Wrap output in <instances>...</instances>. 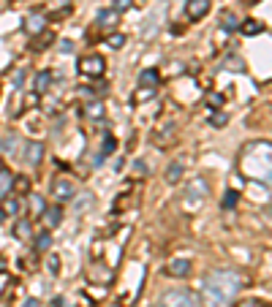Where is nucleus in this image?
Wrapping results in <instances>:
<instances>
[{
	"label": "nucleus",
	"mask_w": 272,
	"mask_h": 307,
	"mask_svg": "<svg viewBox=\"0 0 272 307\" xmlns=\"http://www.w3.org/2000/svg\"><path fill=\"white\" fill-rule=\"evenodd\" d=\"M60 52H63V55H71V52H74V41L63 38V41H60Z\"/></svg>",
	"instance_id": "nucleus-34"
},
{
	"label": "nucleus",
	"mask_w": 272,
	"mask_h": 307,
	"mask_svg": "<svg viewBox=\"0 0 272 307\" xmlns=\"http://www.w3.org/2000/svg\"><path fill=\"white\" fill-rule=\"evenodd\" d=\"M46 269H49V275H57V272H60V258H57V256H49V261H46Z\"/></svg>",
	"instance_id": "nucleus-30"
},
{
	"label": "nucleus",
	"mask_w": 272,
	"mask_h": 307,
	"mask_svg": "<svg viewBox=\"0 0 272 307\" xmlns=\"http://www.w3.org/2000/svg\"><path fill=\"white\" fill-rule=\"evenodd\" d=\"M25 22H28V33H33V36H41L44 33V17L41 14H30Z\"/></svg>",
	"instance_id": "nucleus-16"
},
{
	"label": "nucleus",
	"mask_w": 272,
	"mask_h": 307,
	"mask_svg": "<svg viewBox=\"0 0 272 307\" xmlns=\"http://www.w3.org/2000/svg\"><path fill=\"white\" fill-rule=\"evenodd\" d=\"M49 190H52V198H57V201H71V198L76 196V185L71 182L68 177H55L52 179V185H49Z\"/></svg>",
	"instance_id": "nucleus-4"
},
{
	"label": "nucleus",
	"mask_w": 272,
	"mask_h": 307,
	"mask_svg": "<svg viewBox=\"0 0 272 307\" xmlns=\"http://www.w3.org/2000/svg\"><path fill=\"white\" fill-rule=\"evenodd\" d=\"M158 84H161V73H158V68H147L139 73V87L144 90H155Z\"/></svg>",
	"instance_id": "nucleus-9"
},
{
	"label": "nucleus",
	"mask_w": 272,
	"mask_h": 307,
	"mask_svg": "<svg viewBox=\"0 0 272 307\" xmlns=\"http://www.w3.org/2000/svg\"><path fill=\"white\" fill-rule=\"evenodd\" d=\"M240 307H264V304L258 302V299H248V302H242Z\"/></svg>",
	"instance_id": "nucleus-36"
},
{
	"label": "nucleus",
	"mask_w": 272,
	"mask_h": 307,
	"mask_svg": "<svg viewBox=\"0 0 272 307\" xmlns=\"http://www.w3.org/2000/svg\"><path fill=\"white\" fill-rule=\"evenodd\" d=\"M183 174H185V166H183V163H171L169 171H166V182H169V185H177V182L183 179Z\"/></svg>",
	"instance_id": "nucleus-17"
},
{
	"label": "nucleus",
	"mask_w": 272,
	"mask_h": 307,
	"mask_svg": "<svg viewBox=\"0 0 272 307\" xmlns=\"http://www.w3.org/2000/svg\"><path fill=\"white\" fill-rule=\"evenodd\" d=\"M226 65H231V71H242V60L240 57H229Z\"/></svg>",
	"instance_id": "nucleus-35"
},
{
	"label": "nucleus",
	"mask_w": 272,
	"mask_h": 307,
	"mask_svg": "<svg viewBox=\"0 0 272 307\" xmlns=\"http://www.w3.org/2000/svg\"><path fill=\"white\" fill-rule=\"evenodd\" d=\"M207 190H210V188L202 182V179H194V182H188V185H185V196H188L194 204H199L202 198H207Z\"/></svg>",
	"instance_id": "nucleus-8"
},
{
	"label": "nucleus",
	"mask_w": 272,
	"mask_h": 307,
	"mask_svg": "<svg viewBox=\"0 0 272 307\" xmlns=\"http://www.w3.org/2000/svg\"><path fill=\"white\" fill-rule=\"evenodd\" d=\"M44 220H46L49 226H60V223H63V207H60V204L46 207V210H44Z\"/></svg>",
	"instance_id": "nucleus-14"
},
{
	"label": "nucleus",
	"mask_w": 272,
	"mask_h": 307,
	"mask_svg": "<svg viewBox=\"0 0 272 307\" xmlns=\"http://www.w3.org/2000/svg\"><path fill=\"white\" fill-rule=\"evenodd\" d=\"M242 33V36H258V33H264V25L258 22V19H245V22H240V28H237Z\"/></svg>",
	"instance_id": "nucleus-13"
},
{
	"label": "nucleus",
	"mask_w": 272,
	"mask_h": 307,
	"mask_svg": "<svg viewBox=\"0 0 272 307\" xmlns=\"http://www.w3.org/2000/svg\"><path fill=\"white\" fill-rule=\"evenodd\" d=\"M134 169L139 171V174H147V166H144L142 161H136V163H134Z\"/></svg>",
	"instance_id": "nucleus-38"
},
{
	"label": "nucleus",
	"mask_w": 272,
	"mask_h": 307,
	"mask_svg": "<svg viewBox=\"0 0 272 307\" xmlns=\"http://www.w3.org/2000/svg\"><path fill=\"white\" fill-rule=\"evenodd\" d=\"M240 277L234 272H212L204 280V288H202V296H204V304L207 307H229L234 302L237 291H240Z\"/></svg>",
	"instance_id": "nucleus-1"
},
{
	"label": "nucleus",
	"mask_w": 272,
	"mask_h": 307,
	"mask_svg": "<svg viewBox=\"0 0 272 307\" xmlns=\"http://www.w3.org/2000/svg\"><path fill=\"white\" fill-rule=\"evenodd\" d=\"M221 28H223V30H237V28H240V22H237L234 11H223V14H221Z\"/></svg>",
	"instance_id": "nucleus-20"
},
{
	"label": "nucleus",
	"mask_w": 272,
	"mask_h": 307,
	"mask_svg": "<svg viewBox=\"0 0 272 307\" xmlns=\"http://www.w3.org/2000/svg\"><path fill=\"white\" fill-rule=\"evenodd\" d=\"M0 207H3V212H6V215H17V212H19V201H17L14 196H11V198H6V201L0 204Z\"/></svg>",
	"instance_id": "nucleus-25"
},
{
	"label": "nucleus",
	"mask_w": 272,
	"mask_h": 307,
	"mask_svg": "<svg viewBox=\"0 0 272 307\" xmlns=\"http://www.w3.org/2000/svg\"><path fill=\"white\" fill-rule=\"evenodd\" d=\"M245 3H248V6H253V3H256V0H245Z\"/></svg>",
	"instance_id": "nucleus-42"
},
{
	"label": "nucleus",
	"mask_w": 272,
	"mask_h": 307,
	"mask_svg": "<svg viewBox=\"0 0 272 307\" xmlns=\"http://www.w3.org/2000/svg\"><path fill=\"white\" fill-rule=\"evenodd\" d=\"M22 307H41V302H38V299H28V302H25Z\"/></svg>",
	"instance_id": "nucleus-40"
},
{
	"label": "nucleus",
	"mask_w": 272,
	"mask_h": 307,
	"mask_svg": "<svg viewBox=\"0 0 272 307\" xmlns=\"http://www.w3.org/2000/svg\"><path fill=\"white\" fill-rule=\"evenodd\" d=\"M237 198H240V193L237 190H226V196H223V210H231V207H237Z\"/></svg>",
	"instance_id": "nucleus-26"
},
{
	"label": "nucleus",
	"mask_w": 272,
	"mask_h": 307,
	"mask_svg": "<svg viewBox=\"0 0 272 307\" xmlns=\"http://www.w3.org/2000/svg\"><path fill=\"white\" fill-rule=\"evenodd\" d=\"M104 65H106V60L101 55H84L79 60V71H82L84 76H96V79L104 73Z\"/></svg>",
	"instance_id": "nucleus-5"
},
{
	"label": "nucleus",
	"mask_w": 272,
	"mask_h": 307,
	"mask_svg": "<svg viewBox=\"0 0 272 307\" xmlns=\"http://www.w3.org/2000/svg\"><path fill=\"white\" fill-rule=\"evenodd\" d=\"M240 166H242L245 177L256 179V182H264V185L272 188V144L253 142L250 147H245Z\"/></svg>",
	"instance_id": "nucleus-2"
},
{
	"label": "nucleus",
	"mask_w": 272,
	"mask_h": 307,
	"mask_svg": "<svg viewBox=\"0 0 272 307\" xmlns=\"http://www.w3.org/2000/svg\"><path fill=\"white\" fill-rule=\"evenodd\" d=\"M41 158H44V144L41 142H28V144H25L22 161L28 166H38V163H41Z\"/></svg>",
	"instance_id": "nucleus-7"
},
{
	"label": "nucleus",
	"mask_w": 272,
	"mask_h": 307,
	"mask_svg": "<svg viewBox=\"0 0 272 307\" xmlns=\"http://www.w3.org/2000/svg\"><path fill=\"white\" fill-rule=\"evenodd\" d=\"M44 201H41V196H33L30 198V215H44Z\"/></svg>",
	"instance_id": "nucleus-27"
},
{
	"label": "nucleus",
	"mask_w": 272,
	"mask_h": 307,
	"mask_svg": "<svg viewBox=\"0 0 272 307\" xmlns=\"http://www.w3.org/2000/svg\"><path fill=\"white\" fill-rule=\"evenodd\" d=\"M49 84H52V73L49 71H38L36 79H33V90H36L38 95H44V92L49 90Z\"/></svg>",
	"instance_id": "nucleus-12"
},
{
	"label": "nucleus",
	"mask_w": 272,
	"mask_h": 307,
	"mask_svg": "<svg viewBox=\"0 0 272 307\" xmlns=\"http://www.w3.org/2000/svg\"><path fill=\"white\" fill-rule=\"evenodd\" d=\"M207 112H210V125H215V128L229 123V112H221V109H207Z\"/></svg>",
	"instance_id": "nucleus-18"
},
{
	"label": "nucleus",
	"mask_w": 272,
	"mask_h": 307,
	"mask_svg": "<svg viewBox=\"0 0 272 307\" xmlns=\"http://www.w3.org/2000/svg\"><path fill=\"white\" fill-rule=\"evenodd\" d=\"M87 115H90V117H101V115H104V104H101V101L87 104Z\"/></svg>",
	"instance_id": "nucleus-29"
},
{
	"label": "nucleus",
	"mask_w": 272,
	"mask_h": 307,
	"mask_svg": "<svg viewBox=\"0 0 272 307\" xmlns=\"http://www.w3.org/2000/svg\"><path fill=\"white\" fill-rule=\"evenodd\" d=\"M3 220H6V212H3V207H0V223H3Z\"/></svg>",
	"instance_id": "nucleus-41"
},
{
	"label": "nucleus",
	"mask_w": 272,
	"mask_h": 307,
	"mask_svg": "<svg viewBox=\"0 0 272 307\" xmlns=\"http://www.w3.org/2000/svg\"><path fill=\"white\" fill-rule=\"evenodd\" d=\"M22 82H25V71H17V76H14V87H19Z\"/></svg>",
	"instance_id": "nucleus-37"
},
{
	"label": "nucleus",
	"mask_w": 272,
	"mask_h": 307,
	"mask_svg": "<svg viewBox=\"0 0 272 307\" xmlns=\"http://www.w3.org/2000/svg\"><path fill=\"white\" fill-rule=\"evenodd\" d=\"M112 307H120V304H112Z\"/></svg>",
	"instance_id": "nucleus-43"
},
{
	"label": "nucleus",
	"mask_w": 272,
	"mask_h": 307,
	"mask_svg": "<svg viewBox=\"0 0 272 307\" xmlns=\"http://www.w3.org/2000/svg\"><path fill=\"white\" fill-rule=\"evenodd\" d=\"M11 182H14V174L9 169H0V198L11 190Z\"/></svg>",
	"instance_id": "nucleus-19"
},
{
	"label": "nucleus",
	"mask_w": 272,
	"mask_h": 307,
	"mask_svg": "<svg viewBox=\"0 0 272 307\" xmlns=\"http://www.w3.org/2000/svg\"><path fill=\"white\" fill-rule=\"evenodd\" d=\"M14 237H19V239L30 237V220H19V223L14 226Z\"/></svg>",
	"instance_id": "nucleus-24"
},
{
	"label": "nucleus",
	"mask_w": 272,
	"mask_h": 307,
	"mask_svg": "<svg viewBox=\"0 0 272 307\" xmlns=\"http://www.w3.org/2000/svg\"><path fill=\"white\" fill-rule=\"evenodd\" d=\"M207 104L221 106V104H223V95H221V92H207Z\"/></svg>",
	"instance_id": "nucleus-32"
},
{
	"label": "nucleus",
	"mask_w": 272,
	"mask_h": 307,
	"mask_svg": "<svg viewBox=\"0 0 272 307\" xmlns=\"http://www.w3.org/2000/svg\"><path fill=\"white\" fill-rule=\"evenodd\" d=\"M152 95H155V90H144V87H139L136 101H147V98H152Z\"/></svg>",
	"instance_id": "nucleus-33"
},
{
	"label": "nucleus",
	"mask_w": 272,
	"mask_h": 307,
	"mask_svg": "<svg viewBox=\"0 0 272 307\" xmlns=\"http://www.w3.org/2000/svg\"><path fill=\"white\" fill-rule=\"evenodd\" d=\"M112 9H115L117 14H123V11L131 9V0H115V3H112Z\"/></svg>",
	"instance_id": "nucleus-31"
},
{
	"label": "nucleus",
	"mask_w": 272,
	"mask_h": 307,
	"mask_svg": "<svg viewBox=\"0 0 272 307\" xmlns=\"http://www.w3.org/2000/svg\"><path fill=\"white\" fill-rule=\"evenodd\" d=\"M55 44V33H41V36L36 38V44H33V49H46V46Z\"/></svg>",
	"instance_id": "nucleus-23"
},
{
	"label": "nucleus",
	"mask_w": 272,
	"mask_h": 307,
	"mask_svg": "<svg viewBox=\"0 0 272 307\" xmlns=\"http://www.w3.org/2000/svg\"><path fill=\"white\" fill-rule=\"evenodd\" d=\"M11 190H17V193H28L30 190V177H14V182H11Z\"/></svg>",
	"instance_id": "nucleus-22"
},
{
	"label": "nucleus",
	"mask_w": 272,
	"mask_h": 307,
	"mask_svg": "<svg viewBox=\"0 0 272 307\" xmlns=\"http://www.w3.org/2000/svg\"><path fill=\"white\" fill-rule=\"evenodd\" d=\"M191 272V261L188 258H174L169 266H166V275L169 277H185Z\"/></svg>",
	"instance_id": "nucleus-11"
},
{
	"label": "nucleus",
	"mask_w": 272,
	"mask_h": 307,
	"mask_svg": "<svg viewBox=\"0 0 272 307\" xmlns=\"http://www.w3.org/2000/svg\"><path fill=\"white\" fill-rule=\"evenodd\" d=\"M106 44H109L112 49H120V46L125 44V36H123V33H112V36L106 38Z\"/></svg>",
	"instance_id": "nucleus-28"
},
{
	"label": "nucleus",
	"mask_w": 272,
	"mask_h": 307,
	"mask_svg": "<svg viewBox=\"0 0 272 307\" xmlns=\"http://www.w3.org/2000/svg\"><path fill=\"white\" fill-rule=\"evenodd\" d=\"M207 11H210V0H188V3H185V17L194 19V22L207 17Z\"/></svg>",
	"instance_id": "nucleus-6"
},
{
	"label": "nucleus",
	"mask_w": 272,
	"mask_h": 307,
	"mask_svg": "<svg viewBox=\"0 0 272 307\" xmlns=\"http://www.w3.org/2000/svg\"><path fill=\"white\" fill-rule=\"evenodd\" d=\"M117 19H120V14H117L115 9H101L96 14V25H98V28H115Z\"/></svg>",
	"instance_id": "nucleus-10"
},
{
	"label": "nucleus",
	"mask_w": 272,
	"mask_h": 307,
	"mask_svg": "<svg viewBox=\"0 0 272 307\" xmlns=\"http://www.w3.org/2000/svg\"><path fill=\"white\" fill-rule=\"evenodd\" d=\"M52 307H65V299H63V296H57V299H52Z\"/></svg>",
	"instance_id": "nucleus-39"
},
{
	"label": "nucleus",
	"mask_w": 272,
	"mask_h": 307,
	"mask_svg": "<svg viewBox=\"0 0 272 307\" xmlns=\"http://www.w3.org/2000/svg\"><path fill=\"white\" fill-rule=\"evenodd\" d=\"M49 245H52L49 231H41V234L36 237V245H33V250H36V253H44V250H49Z\"/></svg>",
	"instance_id": "nucleus-21"
},
{
	"label": "nucleus",
	"mask_w": 272,
	"mask_h": 307,
	"mask_svg": "<svg viewBox=\"0 0 272 307\" xmlns=\"http://www.w3.org/2000/svg\"><path fill=\"white\" fill-rule=\"evenodd\" d=\"M161 307H199V299L185 288H169L161 296Z\"/></svg>",
	"instance_id": "nucleus-3"
},
{
	"label": "nucleus",
	"mask_w": 272,
	"mask_h": 307,
	"mask_svg": "<svg viewBox=\"0 0 272 307\" xmlns=\"http://www.w3.org/2000/svg\"><path fill=\"white\" fill-rule=\"evenodd\" d=\"M112 152H115V139H112V136H104V147H101V152L93 158V163L101 166V163L106 161V155H112Z\"/></svg>",
	"instance_id": "nucleus-15"
}]
</instances>
